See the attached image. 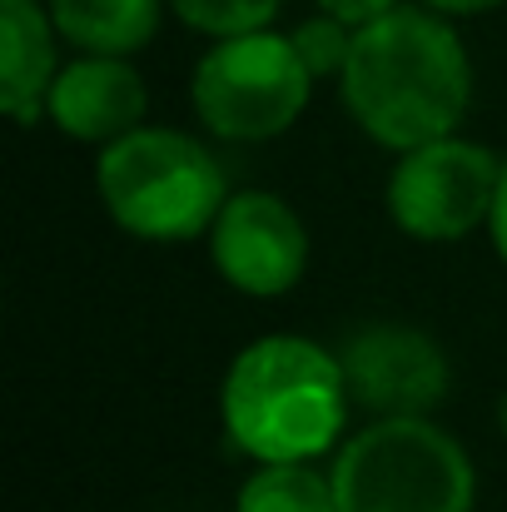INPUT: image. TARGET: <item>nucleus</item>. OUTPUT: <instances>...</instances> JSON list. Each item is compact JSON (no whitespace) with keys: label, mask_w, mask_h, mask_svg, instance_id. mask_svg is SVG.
<instances>
[{"label":"nucleus","mask_w":507,"mask_h":512,"mask_svg":"<svg viewBox=\"0 0 507 512\" xmlns=\"http://www.w3.org/2000/svg\"><path fill=\"white\" fill-rule=\"evenodd\" d=\"M338 95L373 145L403 155L463 130L473 105V55L453 15H438L423 0L393 5L353 30Z\"/></svg>","instance_id":"nucleus-1"},{"label":"nucleus","mask_w":507,"mask_h":512,"mask_svg":"<svg viewBox=\"0 0 507 512\" xmlns=\"http://www.w3.org/2000/svg\"><path fill=\"white\" fill-rule=\"evenodd\" d=\"M353 398L334 348L304 334L244 343L219 383V423L254 463L324 458L348 428Z\"/></svg>","instance_id":"nucleus-2"},{"label":"nucleus","mask_w":507,"mask_h":512,"mask_svg":"<svg viewBox=\"0 0 507 512\" xmlns=\"http://www.w3.org/2000/svg\"><path fill=\"white\" fill-rule=\"evenodd\" d=\"M95 189L110 224L145 244H189L209 234L229 199L214 150L169 125H140L100 145Z\"/></svg>","instance_id":"nucleus-3"},{"label":"nucleus","mask_w":507,"mask_h":512,"mask_svg":"<svg viewBox=\"0 0 507 512\" xmlns=\"http://www.w3.org/2000/svg\"><path fill=\"white\" fill-rule=\"evenodd\" d=\"M338 512H473L478 468L468 448L428 418H373L329 463Z\"/></svg>","instance_id":"nucleus-4"},{"label":"nucleus","mask_w":507,"mask_h":512,"mask_svg":"<svg viewBox=\"0 0 507 512\" xmlns=\"http://www.w3.org/2000/svg\"><path fill=\"white\" fill-rule=\"evenodd\" d=\"M309 95L314 70L294 50V35H279L274 25L214 40L189 75V105L199 125L229 145L279 140L299 125Z\"/></svg>","instance_id":"nucleus-5"},{"label":"nucleus","mask_w":507,"mask_h":512,"mask_svg":"<svg viewBox=\"0 0 507 512\" xmlns=\"http://www.w3.org/2000/svg\"><path fill=\"white\" fill-rule=\"evenodd\" d=\"M503 160L463 135L413 145L393 160L383 204L388 219L418 244H458L473 229H488L498 199Z\"/></svg>","instance_id":"nucleus-6"},{"label":"nucleus","mask_w":507,"mask_h":512,"mask_svg":"<svg viewBox=\"0 0 507 512\" xmlns=\"http://www.w3.org/2000/svg\"><path fill=\"white\" fill-rule=\"evenodd\" d=\"M204 239L219 279L249 299H279L309 274V229L299 209L269 189L229 194Z\"/></svg>","instance_id":"nucleus-7"},{"label":"nucleus","mask_w":507,"mask_h":512,"mask_svg":"<svg viewBox=\"0 0 507 512\" xmlns=\"http://www.w3.org/2000/svg\"><path fill=\"white\" fill-rule=\"evenodd\" d=\"M348 398L368 418H428L448 398V353L413 324H368L338 348Z\"/></svg>","instance_id":"nucleus-8"},{"label":"nucleus","mask_w":507,"mask_h":512,"mask_svg":"<svg viewBox=\"0 0 507 512\" xmlns=\"http://www.w3.org/2000/svg\"><path fill=\"white\" fill-rule=\"evenodd\" d=\"M145 105H150V90H145V75L130 65V55H90V50L60 65L45 95L50 125L80 145H110L140 130Z\"/></svg>","instance_id":"nucleus-9"},{"label":"nucleus","mask_w":507,"mask_h":512,"mask_svg":"<svg viewBox=\"0 0 507 512\" xmlns=\"http://www.w3.org/2000/svg\"><path fill=\"white\" fill-rule=\"evenodd\" d=\"M55 40L60 30L45 0H0V110L20 130L50 120L45 95L60 75Z\"/></svg>","instance_id":"nucleus-10"},{"label":"nucleus","mask_w":507,"mask_h":512,"mask_svg":"<svg viewBox=\"0 0 507 512\" xmlns=\"http://www.w3.org/2000/svg\"><path fill=\"white\" fill-rule=\"evenodd\" d=\"M65 45L90 55H140L160 35L169 0H45Z\"/></svg>","instance_id":"nucleus-11"},{"label":"nucleus","mask_w":507,"mask_h":512,"mask_svg":"<svg viewBox=\"0 0 507 512\" xmlns=\"http://www.w3.org/2000/svg\"><path fill=\"white\" fill-rule=\"evenodd\" d=\"M234 512H338L334 478L329 468H314V458H284V463H259Z\"/></svg>","instance_id":"nucleus-12"},{"label":"nucleus","mask_w":507,"mask_h":512,"mask_svg":"<svg viewBox=\"0 0 507 512\" xmlns=\"http://www.w3.org/2000/svg\"><path fill=\"white\" fill-rule=\"evenodd\" d=\"M279 5H284V0H169L174 20L189 25L194 35H209V40L274 25Z\"/></svg>","instance_id":"nucleus-13"},{"label":"nucleus","mask_w":507,"mask_h":512,"mask_svg":"<svg viewBox=\"0 0 507 512\" xmlns=\"http://www.w3.org/2000/svg\"><path fill=\"white\" fill-rule=\"evenodd\" d=\"M289 35H294V50L304 55V65L314 70V80H338V75H343L348 50H353V25H348V20L319 10V15H309L304 25H294Z\"/></svg>","instance_id":"nucleus-14"},{"label":"nucleus","mask_w":507,"mask_h":512,"mask_svg":"<svg viewBox=\"0 0 507 512\" xmlns=\"http://www.w3.org/2000/svg\"><path fill=\"white\" fill-rule=\"evenodd\" d=\"M319 10H329L338 20H348L353 30L358 25H368V20H378L383 10H393V5H403V0H314Z\"/></svg>","instance_id":"nucleus-15"},{"label":"nucleus","mask_w":507,"mask_h":512,"mask_svg":"<svg viewBox=\"0 0 507 512\" xmlns=\"http://www.w3.org/2000/svg\"><path fill=\"white\" fill-rule=\"evenodd\" d=\"M488 239H493L498 259L507 264V160H503V179H498V199H493V214H488Z\"/></svg>","instance_id":"nucleus-16"},{"label":"nucleus","mask_w":507,"mask_h":512,"mask_svg":"<svg viewBox=\"0 0 507 512\" xmlns=\"http://www.w3.org/2000/svg\"><path fill=\"white\" fill-rule=\"evenodd\" d=\"M428 10H438V15H453V20H463V15H488V10H498L507 0H423Z\"/></svg>","instance_id":"nucleus-17"},{"label":"nucleus","mask_w":507,"mask_h":512,"mask_svg":"<svg viewBox=\"0 0 507 512\" xmlns=\"http://www.w3.org/2000/svg\"><path fill=\"white\" fill-rule=\"evenodd\" d=\"M498 428H503V438H507V393H503V403H498Z\"/></svg>","instance_id":"nucleus-18"}]
</instances>
